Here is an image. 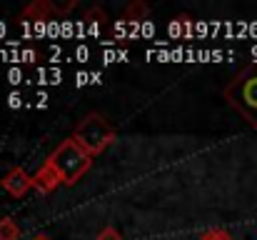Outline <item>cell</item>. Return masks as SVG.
I'll use <instances>...</instances> for the list:
<instances>
[{
	"label": "cell",
	"instance_id": "cell-1",
	"mask_svg": "<svg viewBox=\"0 0 257 240\" xmlns=\"http://www.w3.org/2000/svg\"><path fill=\"white\" fill-rule=\"evenodd\" d=\"M87 168H90V155H87L75 140L63 143V145L53 153V158H50V170H53L55 178L63 180V183H75Z\"/></svg>",
	"mask_w": 257,
	"mask_h": 240
},
{
	"label": "cell",
	"instance_id": "cell-2",
	"mask_svg": "<svg viewBox=\"0 0 257 240\" xmlns=\"http://www.w3.org/2000/svg\"><path fill=\"white\" fill-rule=\"evenodd\" d=\"M227 98L240 108L242 115L250 118V123L257 125V68L242 73L240 78L235 80L227 90Z\"/></svg>",
	"mask_w": 257,
	"mask_h": 240
},
{
	"label": "cell",
	"instance_id": "cell-3",
	"mask_svg": "<svg viewBox=\"0 0 257 240\" xmlns=\"http://www.w3.org/2000/svg\"><path fill=\"white\" fill-rule=\"evenodd\" d=\"M85 153H100L110 140H112V128L100 118V115H90L87 120H83L75 130L73 138Z\"/></svg>",
	"mask_w": 257,
	"mask_h": 240
},
{
	"label": "cell",
	"instance_id": "cell-4",
	"mask_svg": "<svg viewBox=\"0 0 257 240\" xmlns=\"http://www.w3.org/2000/svg\"><path fill=\"white\" fill-rule=\"evenodd\" d=\"M20 78H23L20 70H10V83H20Z\"/></svg>",
	"mask_w": 257,
	"mask_h": 240
},
{
	"label": "cell",
	"instance_id": "cell-5",
	"mask_svg": "<svg viewBox=\"0 0 257 240\" xmlns=\"http://www.w3.org/2000/svg\"><path fill=\"white\" fill-rule=\"evenodd\" d=\"M140 33H143V35H148V38H150V35H153V25H150V23H145V25H143V28H140Z\"/></svg>",
	"mask_w": 257,
	"mask_h": 240
},
{
	"label": "cell",
	"instance_id": "cell-6",
	"mask_svg": "<svg viewBox=\"0 0 257 240\" xmlns=\"http://www.w3.org/2000/svg\"><path fill=\"white\" fill-rule=\"evenodd\" d=\"M18 105H20V95L13 93V95H10V108H18Z\"/></svg>",
	"mask_w": 257,
	"mask_h": 240
},
{
	"label": "cell",
	"instance_id": "cell-7",
	"mask_svg": "<svg viewBox=\"0 0 257 240\" xmlns=\"http://www.w3.org/2000/svg\"><path fill=\"white\" fill-rule=\"evenodd\" d=\"M40 240H43V238H40Z\"/></svg>",
	"mask_w": 257,
	"mask_h": 240
}]
</instances>
